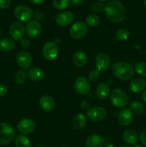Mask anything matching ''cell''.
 <instances>
[{
	"mask_svg": "<svg viewBox=\"0 0 146 147\" xmlns=\"http://www.w3.org/2000/svg\"><path fill=\"white\" fill-rule=\"evenodd\" d=\"M120 147H128V146H120Z\"/></svg>",
	"mask_w": 146,
	"mask_h": 147,
	"instance_id": "obj_48",
	"label": "cell"
},
{
	"mask_svg": "<svg viewBox=\"0 0 146 147\" xmlns=\"http://www.w3.org/2000/svg\"><path fill=\"white\" fill-rule=\"evenodd\" d=\"M30 2L34 4H40L44 2L45 0H29Z\"/></svg>",
	"mask_w": 146,
	"mask_h": 147,
	"instance_id": "obj_42",
	"label": "cell"
},
{
	"mask_svg": "<svg viewBox=\"0 0 146 147\" xmlns=\"http://www.w3.org/2000/svg\"><path fill=\"white\" fill-rule=\"evenodd\" d=\"M72 63L75 66L79 67H84L87 62V56L82 50L76 51L72 55Z\"/></svg>",
	"mask_w": 146,
	"mask_h": 147,
	"instance_id": "obj_22",
	"label": "cell"
},
{
	"mask_svg": "<svg viewBox=\"0 0 146 147\" xmlns=\"http://www.w3.org/2000/svg\"><path fill=\"white\" fill-rule=\"evenodd\" d=\"M112 73L116 78L127 81L134 76L135 69L131 64L124 62H116L112 65Z\"/></svg>",
	"mask_w": 146,
	"mask_h": 147,
	"instance_id": "obj_2",
	"label": "cell"
},
{
	"mask_svg": "<svg viewBox=\"0 0 146 147\" xmlns=\"http://www.w3.org/2000/svg\"><path fill=\"white\" fill-rule=\"evenodd\" d=\"M1 27H0V34H1Z\"/></svg>",
	"mask_w": 146,
	"mask_h": 147,
	"instance_id": "obj_49",
	"label": "cell"
},
{
	"mask_svg": "<svg viewBox=\"0 0 146 147\" xmlns=\"http://www.w3.org/2000/svg\"><path fill=\"white\" fill-rule=\"evenodd\" d=\"M25 32L27 36L31 39L37 38L42 32V25L37 20H30L27 23L25 28Z\"/></svg>",
	"mask_w": 146,
	"mask_h": 147,
	"instance_id": "obj_11",
	"label": "cell"
},
{
	"mask_svg": "<svg viewBox=\"0 0 146 147\" xmlns=\"http://www.w3.org/2000/svg\"><path fill=\"white\" fill-rule=\"evenodd\" d=\"M130 90L134 93H140L146 88V80L143 77H137L131 80L130 83Z\"/></svg>",
	"mask_w": 146,
	"mask_h": 147,
	"instance_id": "obj_16",
	"label": "cell"
},
{
	"mask_svg": "<svg viewBox=\"0 0 146 147\" xmlns=\"http://www.w3.org/2000/svg\"><path fill=\"white\" fill-rule=\"evenodd\" d=\"M11 5V0H0V9H6Z\"/></svg>",
	"mask_w": 146,
	"mask_h": 147,
	"instance_id": "obj_36",
	"label": "cell"
},
{
	"mask_svg": "<svg viewBox=\"0 0 146 147\" xmlns=\"http://www.w3.org/2000/svg\"><path fill=\"white\" fill-rule=\"evenodd\" d=\"M87 118L92 122H99L104 120L107 116V111L103 107L94 106L90 108L87 112Z\"/></svg>",
	"mask_w": 146,
	"mask_h": 147,
	"instance_id": "obj_8",
	"label": "cell"
},
{
	"mask_svg": "<svg viewBox=\"0 0 146 147\" xmlns=\"http://www.w3.org/2000/svg\"><path fill=\"white\" fill-rule=\"evenodd\" d=\"M9 32L13 40H20L24 37V33H25V28L21 22H14L11 23L10 25Z\"/></svg>",
	"mask_w": 146,
	"mask_h": 147,
	"instance_id": "obj_13",
	"label": "cell"
},
{
	"mask_svg": "<svg viewBox=\"0 0 146 147\" xmlns=\"http://www.w3.org/2000/svg\"><path fill=\"white\" fill-rule=\"evenodd\" d=\"M42 51L43 57L47 60L52 61L57 58L58 56L59 47L55 42L49 41L43 45Z\"/></svg>",
	"mask_w": 146,
	"mask_h": 147,
	"instance_id": "obj_6",
	"label": "cell"
},
{
	"mask_svg": "<svg viewBox=\"0 0 146 147\" xmlns=\"http://www.w3.org/2000/svg\"><path fill=\"white\" fill-rule=\"evenodd\" d=\"M142 99H143V102L146 103V90H145L144 91L142 92Z\"/></svg>",
	"mask_w": 146,
	"mask_h": 147,
	"instance_id": "obj_43",
	"label": "cell"
},
{
	"mask_svg": "<svg viewBox=\"0 0 146 147\" xmlns=\"http://www.w3.org/2000/svg\"><path fill=\"white\" fill-rule=\"evenodd\" d=\"M33 16H34V17L37 21H39V20H42L44 17V14L42 11H36L35 13H34Z\"/></svg>",
	"mask_w": 146,
	"mask_h": 147,
	"instance_id": "obj_39",
	"label": "cell"
},
{
	"mask_svg": "<svg viewBox=\"0 0 146 147\" xmlns=\"http://www.w3.org/2000/svg\"><path fill=\"white\" fill-rule=\"evenodd\" d=\"M143 4H144V5L146 7V0H143Z\"/></svg>",
	"mask_w": 146,
	"mask_h": 147,
	"instance_id": "obj_47",
	"label": "cell"
},
{
	"mask_svg": "<svg viewBox=\"0 0 146 147\" xmlns=\"http://www.w3.org/2000/svg\"><path fill=\"white\" fill-rule=\"evenodd\" d=\"M97 1H99V2H105L106 1H107V0H97Z\"/></svg>",
	"mask_w": 146,
	"mask_h": 147,
	"instance_id": "obj_46",
	"label": "cell"
},
{
	"mask_svg": "<svg viewBox=\"0 0 146 147\" xmlns=\"http://www.w3.org/2000/svg\"><path fill=\"white\" fill-rule=\"evenodd\" d=\"M117 119L121 126H128L133 122V113L130 109H123L119 112Z\"/></svg>",
	"mask_w": 146,
	"mask_h": 147,
	"instance_id": "obj_15",
	"label": "cell"
},
{
	"mask_svg": "<svg viewBox=\"0 0 146 147\" xmlns=\"http://www.w3.org/2000/svg\"><path fill=\"white\" fill-rule=\"evenodd\" d=\"M110 93V88L107 83H101L96 88V96L100 100H104Z\"/></svg>",
	"mask_w": 146,
	"mask_h": 147,
	"instance_id": "obj_23",
	"label": "cell"
},
{
	"mask_svg": "<svg viewBox=\"0 0 146 147\" xmlns=\"http://www.w3.org/2000/svg\"><path fill=\"white\" fill-rule=\"evenodd\" d=\"M8 91V88L7 86L4 84H0V98L5 96Z\"/></svg>",
	"mask_w": 146,
	"mask_h": 147,
	"instance_id": "obj_38",
	"label": "cell"
},
{
	"mask_svg": "<svg viewBox=\"0 0 146 147\" xmlns=\"http://www.w3.org/2000/svg\"><path fill=\"white\" fill-rule=\"evenodd\" d=\"M16 61L17 65L22 70H26L29 69L32 65L33 58L31 54L26 51H20L16 55Z\"/></svg>",
	"mask_w": 146,
	"mask_h": 147,
	"instance_id": "obj_9",
	"label": "cell"
},
{
	"mask_svg": "<svg viewBox=\"0 0 146 147\" xmlns=\"http://www.w3.org/2000/svg\"><path fill=\"white\" fill-rule=\"evenodd\" d=\"M35 122L28 118L21 119L17 124V129L23 135L31 134L35 129Z\"/></svg>",
	"mask_w": 146,
	"mask_h": 147,
	"instance_id": "obj_12",
	"label": "cell"
},
{
	"mask_svg": "<svg viewBox=\"0 0 146 147\" xmlns=\"http://www.w3.org/2000/svg\"><path fill=\"white\" fill-rule=\"evenodd\" d=\"M139 139H140V142H141L142 144L146 146V130L142 131L140 136H139Z\"/></svg>",
	"mask_w": 146,
	"mask_h": 147,
	"instance_id": "obj_37",
	"label": "cell"
},
{
	"mask_svg": "<svg viewBox=\"0 0 146 147\" xmlns=\"http://www.w3.org/2000/svg\"><path fill=\"white\" fill-rule=\"evenodd\" d=\"M95 65L97 70L105 71L110 66V59L105 53H100L95 58Z\"/></svg>",
	"mask_w": 146,
	"mask_h": 147,
	"instance_id": "obj_17",
	"label": "cell"
},
{
	"mask_svg": "<svg viewBox=\"0 0 146 147\" xmlns=\"http://www.w3.org/2000/svg\"><path fill=\"white\" fill-rule=\"evenodd\" d=\"M70 0H54L53 6L55 9L58 10L65 9L70 5Z\"/></svg>",
	"mask_w": 146,
	"mask_h": 147,
	"instance_id": "obj_32",
	"label": "cell"
},
{
	"mask_svg": "<svg viewBox=\"0 0 146 147\" xmlns=\"http://www.w3.org/2000/svg\"><path fill=\"white\" fill-rule=\"evenodd\" d=\"M20 41V46L21 47L24 49H27L30 47L31 45V42L29 40H27V38H22L21 40H19Z\"/></svg>",
	"mask_w": 146,
	"mask_h": 147,
	"instance_id": "obj_35",
	"label": "cell"
},
{
	"mask_svg": "<svg viewBox=\"0 0 146 147\" xmlns=\"http://www.w3.org/2000/svg\"><path fill=\"white\" fill-rule=\"evenodd\" d=\"M27 76L31 80L34 82H41L45 77L44 72L37 67H31L28 70Z\"/></svg>",
	"mask_w": 146,
	"mask_h": 147,
	"instance_id": "obj_19",
	"label": "cell"
},
{
	"mask_svg": "<svg viewBox=\"0 0 146 147\" xmlns=\"http://www.w3.org/2000/svg\"><path fill=\"white\" fill-rule=\"evenodd\" d=\"M123 139L128 145H135L138 142L139 136L135 131L128 129L125 130L123 133Z\"/></svg>",
	"mask_w": 146,
	"mask_h": 147,
	"instance_id": "obj_20",
	"label": "cell"
},
{
	"mask_svg": "<svg viewBox=\"0 0 146 147\" xmlns=\"http://www.w3.org/2000/svg\"><path fill=\"white\" fill-rule=\"evenodd\" d=\"M80 106H81V108L83 109V110L88 111L89 109H90V103H89L88 101H87V100H83V101L81 103Z\"/></svg>",
	"mask_w": 146,
	"mask_h": 147,
	"instance_id": "obj_40",
	"label": "cell"
},
{
	"mask_svg": "<svg viewBox=\"0 0 146 147\" xmlns=\"http://www.w3.org/2000/svg\"><path fill=\"white\" fill-rule=\"evenodd\" d=\"M40 106L44 111L51 112L55 107V101L51 96L45 95L40 99Z\"/></svg>",
	"mask_w": 146,
	"mask_h": 147,
	"instance_id": "obj_18",
	"label": "cell"
},
{
	"mask_svg": "<svg viewBox=\"0 0 146 147\" xmlns=\"http://www.w3.org/2000/svg\"><path fill=\"white\" fill-rule=\"evenodd\" d=\"M100 77V71L97 69H94L91 70L88 74V80L89 81L94 82L97 81Z\"/></svg>",
	"mask_w": 146,
	"mask_h": 147,
	"instance_id": "obj_33",
	"label": "cell"
},
{
	"mask_svg": "<svg viewBox=\"0 0 146 147\" xmlns=\"http://www.w3.org/2000/svg\"><path fill=\"white\" fill-rule=\"evenodd\" d=\"M75 91L78 94L84 96L87 95L90 91V83L88 79L84 76H80L77 78L74 84Z\"/></svg>",
	"mask_w": 146,
	"mask_h": 147,
	"instance_id": "obj_10",
	"label": "cell"
},
{
	"mask_svg": "<svg viewBox=\"0 0 146 147\" xmlns=\"http://www.w3.org/2000/svg\"><path fill=\"white\" fill-rule=\"evenodd\" d=\"M104 144V139L99 134H92L85 141V147H102Z\"/></svg>",
	"mask_w": 146,
	"mask_h": 147,
	"instance_id": "obj_21",
	"label": "cell"
},
{
	"mask_svg": "<svg viewBox=\"0 0 146 147\" xmlns=\"http://www.w3.org/2000/svg\"><path fill=\"white\" fill-rule=\"evenodd\" d=\"M37 147H44V146H37Z\"/></svg>",
	"mask_w": 146,
	"mask_h": 147,
	"instance_id": "obj_50",
	"label": "cell"
},
{
	"mask_svg": "<svg viewBox=\"0 0 146 147\" xmlns=\"http://www.w3.org/2000/svg\"><path fill=\"white\" fill-rule=\"evenodd\" d=\"M88 32L87 25L83 22L80 21L74 23L70 29V34L74 40L83 39Z\"/></svg>",
	"mask_w": 146,
	"mask_h": 147,
	"instance_id": "obj_5",
	"label": "cell"
},
{
	"mask_svg": "<svg viewBox=\"0 0 146 147\" xmlns=\"http://www.w3.org/2000/svg\"><path fill=\"white\" fill-rule=\"evenodd\" d=\"M86 24L91 27H95L100 24V19L96 14H90L86 18Z\"/></svg>",
	"mask_w": 146,
	"mask_h": 147,
	"instance_id": "obj_29",
	"label": "cell"
},
{
	"mask_svg": "<svg viewBox=\"0 0 146 147\" xmlns=\"http://www.w3.org/2000/svg\"><path fill=\"white\" fill-rule=\"evenodd\" d=\"M62 147H67V146H62Z\"/></svg>",
	"mask_w": 146,
	"mask_h": 147,
	"instance_id": "obj_51",
	"label": "cell"
},
{
	"mask_svg": "<svg viewBox=\"0 0 146 147\" xmlns=\"http://www.w3.org/2000/svg\"><path fill=\"white\" fill-rule=\"evenodd\" d=\"M91 9L94 13L100 14V13H102L104 10V6L101 2H94L92 5Z\"/></svg>",
	"mask_w": 146,
	"mask_h": 147,
	"instance_id": "obj_34",
	"label": "cell"
},
{
	"mask_svg": "<svg viewBox=\"0 0 146 147\" xmlns=\"http://www.w3.org/2000/svg\"><path fill=\"white\" fill-rule=\"evenodd\" d=\"M145 53H146V49H145Z\"/></svg>",
	"mask_w": 146,
	"mask_h": 147,
	"instance_id": "obj_52",
	"label": "cell"
},
{
	"mask_svg": "<svg viewBox=\"0 0 146 147\" xmlns=\"http://www.w3.org/2000/svg\"><path fill=\"white\" fill-rule=\"evenodd\" d=\"M136 73L140 77H146V63L140 62L135 65L134 67Z\"/></svg>",
	"mask_w": 146,
	"mask_h": 147,
	"instance_id": "obj_30",
	"label": "cell"
},
{
	"mask_svg": "<svg viewBox=\"0 0 146 147\" xmlns=\"http://www.w3.org/2000/svg\"><path fill=\"white\" fill-rule=\"evenodd\" d=\"M133 147H143V146H141V145H140V144H135V145H133Z\"/></svg>",
	"mask_w": 146,
	"mask_h": 147,
	"instance_id": "obj_45",
	"label": "cell"
},
{
	"mask_svg": "<svg viewBox=\"0 0 146 147\" xmlns=\"http://www.w3.org/2000/svg\"><path fill=\"white\" fill-rule=\"evenodd\" d=\"M110 101L115 107L123 109L129 103V97L123 89L115 88L110 93Z\"/></svg>",
	"mask_w": 146,
	"mask_h": 147,
	"instance_id": "obj_3",
	"label": "cell"
},
{
	"mask_svg": "<svg viewBox=\"0 0 146 147\" xmlns=\"http://www.w3.org/2000/svg\"><path fill=\"white\" fill-rule=\"evenodd\" d=\"M55 20L56 23L60 27H65L72 23L73 20H74V14L71 11H62L57 14Z\"/></svg>",
	"mask_w": 146,
	"mask_h": 147,
	"instance_id": "obj_14",
	"label": "cell"
},
{
	"mask_svg": "<svg viewBox=\"0 0 146 147\" xmlns=\"http://www.w3.org/2000/svg\"><path fill=\"white\" fill-rule=\"evenodd\" d=\"M15 137V131L11 126L7 123H0V146L9 144Z\"/></svg>",
	"mask_w": 146,
	"mask_h": 147,
	"instance_id": "obj_4",
	"label": "cell"
},
{
	"mask_svg": "<svg viewBox=\"0 0 146 147\" xmlns=\"http://www.w3.org/2000/svg\"><path fill=\"white\" fill-rule=\"evenodd\" d=\"M104 147H115V146L111 143H105L104 144Z\"/></svg>",
	"mask_w": 146,
	"mask_h": 147,
	"instance_id": "obj_44",
	"label": "cell"
},
{
	"mask_svg": "<svg viewBox=\"0 0 146 147\" xmlns=\"http://www.w3.org/2000/svg\"><path fill=\"white\" fill-rule=\"evenodd\" d=\"M27 78V74L26 73L25 70L21 69V70H18L15 73V76H14V81L17 84H22V83H24L25 82Z\"/></svg>",
	"mask_w": 146,
	"mask_h": 147,
	"instance_id": "obj_31",
	"label": "cell"
},
{
	"mask_svg": "<svg viewBox=\"0 0 146 147\" xmlns=\"http://www.w3.org/2000/svg\"><path fill=\"white\" fill-rule=\"evenodd\" d=\"M130 37V32L127 29H120L115 32V37L119 41H127Z\"/></svg>",
	"mask_w": 146,
	"mask_h": 147,
	"instance_id": "obj_28",
	"label": "cell"
},
{
	"mask_svg": "<svg viewBox=\"0 0 146 147\" xmlns=\"http://www.w3.org/2000/svg\"><path fill=\"white\" fill-rule=\"evenodd\" d=\"M86 124H87V119L83 113H79L73 119L72 125L74 129L77 130L84 129Z\"/></svg>",
	"mask_w": 146,
	"mask_h": 147,
	"instance_id": "obj_25",
	"label": "cell"
},
{
	"mask_svg": "<svg viewBox=\"0 0 146 147\" xmlns=\"http://www.w3.org/2000/svg\"><path fill=\"white\" fill-rule=\"evenodd\" d=\"M16 47L14 40L9 37H5L0 40V50L3 52H10Z\"/></svg>",
	"mask_w": 146,
	"mask_h": 147,
	"instance_id": "obj_24",
	"label": "cell"
},
{
	"mask_svg": "<svg viewBox=\"0 0 146 147\" xmlns=\"http://www.w3.org/2000/svg\"><path fill=\"white\" fill-rule=\"evenodd\" d=\"M14 144L16 147H31V143L25 135L19 134L14 137Z\"/></svg>",
	"mask_w": 146,
	"mask_h": 147,
	"instance_id": "obj_26",
	"label": "cell"
},
{
	"mask_svg": "<svg viewBox=\"0 0 146 147\" xmlns=\"http://www.w3.org/2000/svg\"><path fill=\"white\" fill-rule=\"evenodd\" d=\"M130 109L133 113H136V114H141L145 111V106L140 101L135 100L130 103Z\"/></svg>",
	"mask_w": 146,
	"mask_h": 147,
	"instance_id": "obj_27",
	"label": "cell"
},
{
	"mask_svg": "<svg viewBox=\"0 0 146 147\" xmlns=\"http://www.w3.org/2000/svg\"><path fill=\"white\" fill-rule=\"evenodd\" d=\"M14 16L16 18L21 22H29L33 17V11L29 7L25 5H18L16 7L14 11Z\"/></svg>",
	"mask_w": 146,
	"mask_h": 147,
	"instance_id": "obj_7",
	"label": "cell"
},
{
	"mask_svg": "<svg viewBox=\"0 0 146 147\" xmlns=\"http://www.w3.org/2000/svg\"><path fill=\"white\" fill-rule=\"evenodd\" d=\"M70 3L74 6H79L82 4L84 0H70Z\"/></svg>",
	"mask_w": 146,
	"mask_h": 147,
	"instance_id": "obj_41",
	"label": "cell"
},
{
	"mask_svg": "<svg viewBox=\"0 0 146 147\" xmlns=\"http://www.w3.org/2000/svg\"><path fill=\"white\" fill-rule=\"evenodd\" d=\"M104 11L107 18L113 23L121 22L127 15L125 7L117 0H110L106 3Z\"/></svg>",
	"mask_w": 146,
	"mask_h": 147,
	"instance_id": "obj_1",
	"label": "cell"
}]
</instances>
